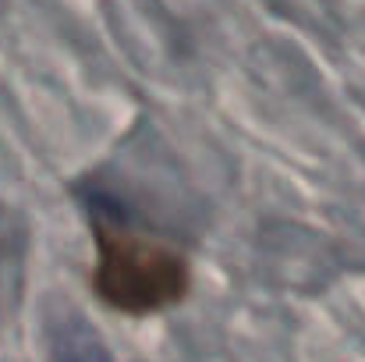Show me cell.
Wrapping results in <instances>:
<instances>
[{"label": "cell", "mask_w": 365, "mask_h": 362, "mask_svg": "<svg viewBox=\"0 0 365 362\" xmlns=\"http://www.w3.org/2000/svg\"><path fill=\"white\" fill-rule=\"evenodd\" d=\"M53 362H114V356L86 320L68 316L53 327Z\"/></svg>", "instance_id": "2"}, {"label": "cell", "mask_w": 365, "mask_h": 362, "mask_svg": "<svg viewBox=\"0 0 365 362\" xmlns=\"http://www.w3.org/2000/svg\"><path fill=\"white\" fill-rule=\"evenodd\" d=\"M185 263L156 245V241L131 235L124 228L100 231V270L96 288L100 295L128 313H153L185 291Z\"/></svg>", "instance_id": "1"}]
</instances>
